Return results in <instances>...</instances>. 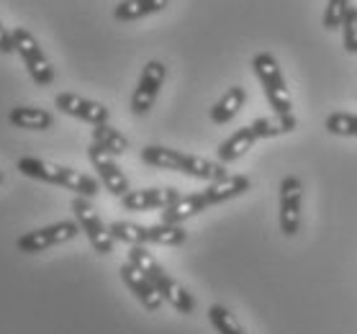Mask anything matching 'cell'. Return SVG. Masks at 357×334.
Wrapping results in <instances>:
<instances>
[{"instance_id":"6da1fadb","label":"cell","mask_w":357,"mask_h":334,"mask_svg":"<svg viewBox=\"0 0 357 334\" xmlns=\"http://www.w3.org/2000/svg\"><path fill=\"white\" fill-rule=\"evenodd\" d=\"M142 162L149 165V167H157V170L183 172L188 178L206 180V183H216V180H224L229 175L227 165L185 155V152H178V149L170 147H160V144H149V147L142 149Z\"/></svg>"},{"instance_id":"7a4b0ae2","label":"cell","mask_w":357,"mask_h":334,"mask_svg":"<svg viewBox=\"0 0 357 334\" xmlns=\"http://www.w3.org/2000/svg\"><path fill=\"white\" fill-rule=\"evenodd\" d=\"M16 167L24 172L26 178L41 180V183H49V185L67 188V190H73V193H77L82 198H93L100 190V183L96 178H90V175H85L80 170H73V167H62V165L39 160V157H21Z\"/></svg>"},{"instance_id":"3957f363","label":"cell","mask_w":357,"mask_h":334,"mask_svg":"<svg viewBox=\"0 0 357 334\" xmlns=\"http://www.w3.org/2000/svg\"><path fill=\"white\" fill-rule=\"evenodd\" d=\"M129 262L137 270H142V273L155 283V288L160 291V296L170 303L172 309L180 311V314H193L195 298L188 294L185 288H183V285H180L178 280H175V278H172L170 273H167V270L155 260V257H152V252H146V247H131Z\"/></svg>"},{"instance_id":"277c9868","label":"cell","mask_w":357,"mask_h":334,"mask_svg":"<svg viewBox=\"0 0 357 334\" xmlns=\"http://www.w3.org/2000/svg\"><path fill=\"white\" fill-rule=\"evenodd\" d=\"M111 236L116 242H126L131 247H144V245H160V247H178L188 239V231L175 224H155V227H142L134 221H114L108 227Z\"/></svg>"},{"instance_id":"5b68a950","label":"cell","mask_w":357,"mask_h":334,"mask_svg":"<svg viewBox=\"0 0 357 334\" xmlns=\"http://www.w3.org/2000/svg\"><path fill=\"white\" fill-rule=\"evenodd\" d=\"M252 70L257 75V80L262 82V90H265V98H268L273 114L278 119L293 116V100L288 88H285L283 70L278 65V59L270 52H260V54H255V59H252Z\"/></svg>"},{"instance_id":"8992f818","label":"cell","mask_w":357,"mask_h":334,"mask_svg":"<svg viewBox=\"0 0 357 334\" xmlns=\"http://www.w3.org/2000/svg\"><path fill=\"white\" fill-rule=\"evenodd\" d=\"M10 36H13V50H16V54L26 65L31 80L36 82V85H52V82H54V67H52L49 57L39 47L36 36H33L29 29H24V26L10 29Z\"/></svg>"},{"instance_id":"52a82bcc","label":"cell","mask_w":357,"mask_h":334,"mask_svg":"<svg viewBox=\"0 0 357 334\" xmlns=\"http://www.w3.org/2000/svg\"><path fill=\"white\" fill-rule=\"evenodd\" d=\"M73 211H75V221L80 224V231L88 236V242L93 245L98 255H111L114 252L116 239L111 236L108 227L103 224V219L98 216L96 206L90 204V198L77 196L73 201Z\"/></svg>"},{"instance_id":"ba28073f","label":"cell","mask_w":357,"mask_h":334,"mask_svg":"<svg viewBox=\"0 0 357 334\" xmlns=\"http://www.w3.org/2000/svg\"><path fill=\"white\" fill-rule=\"evenodd\" d=\"M77 234H80V224H77V221H57V224H49V227L26 231L24 236L16 239V247L26 255H36V252L49 250V247L65 245V242L75 239Z\"/></svg>"},{"instance_id":"9c48e42d","label":"cell","mask_w":357,"mask_h":334,"mask_svg":"<svg viewBox=\"0 0 357 334\" xmlns=\"http://www.w3.org/2000/svg\"><path fill=\"white\" fill-rule=\"evenodd\" d=\"M165 77H167V67H165L160 59L146 62L144 70H142V77H139V82H137V88H134V96H131V114L134 116L149 114V108L155 106L157 96H160V88H162Z\"/></svg>"},{"instance_id":"30bf717a","label":"cell","mask_w":357,"mask_h":334,"mask_svg":"<svg viewBox=\"0 0 357 334\" xmlns=\"http://www.w3.org/2000/svg\"><path fill=\"white\" fill-rule=\"evenodd\" d=\"M301 206H303V185L296 175H285L280 183V231L296 236L301 231Z\"/></svg>"},{"instance_id":"8fae6325","label":"cell","mask_w":357,"mask_h":334,"mask_svg":"<svg viewBox=\"0 0 357 334\" xmlns=\"http://www.w3.org/2000/svg\"><path fill=\"white\" fill-rule=\"evenodd\" d=\"M180 190L178 188H142V190H129L126 196L121 198V208L123 211H165L170 208L172 204L180 201Z\"/></svg>"},{"instance_id":"7c38bea8","label":"cell","mask_w":357,"mask_h":334,"mask_svg":"<svg viewBox=\"0 0 357 334\" xmlns=\"http://www.w3.org/2000/svg\"><path fill=\"white\" fill-rule=\"evenodd\" d=\"M88 160H90V165L96 167L98 178H100L103 188H106L111 196L123 198L126 193H129V190H131L129 178H126L121 167L114 162V155H108L106 149H100L98 144H90V147H88Z\"/></svg>"},{"instance_id":"4fadbf2b","label":"cell","mask_w":357,"mask_h":334,"mask_svg":"<svg viewBox=\"0 0 357 334\" xmlns=\"http://www.w3.org/2000/svg\"><path fill=\"white\" fill-rule=\"evenodd\" d=\"M54 106H57L62 114L73 116V119H80V121H85V123H93V126L108 123V119H111V111H108L103 103L82 98L77 93H59L57 98H54Z\"/></svg>"},{"instance_id":"5bb4252c","label":"cell","mask_w":357,"mask_h":334,"mask_svg":"<svg viewBox=\"0 0 357 334\" xmlns=\"http://www.w3.org/2000/svg\"><path fill=\"white\" fill-rule=\"evenodd\" d=\"M119 273H121L123 285L129 288L131 294H134V298H137V301L142 303L146 311H152V314H155V311L162 309L165 298L160 296V291L155 288V283H152V280H149L142 270H137L131 262H123Z\"/></svg>"},{"instance_id":"9a60e30c","label":"cell","mask_w":357,"mask_h":334,"mask_svg":"<svg viewBox=\"0 0 357 334\" xmlns=\"http://www.w3.org/2000/svg\"><path fill=\"white\" fill-rule=\"evenodd\" d=\"M252 188V180L247 175H227L224 180H216V183H208V188L203 190V196L208 201V206L224 204V201H231V198L242 196Z\"/></svg>"},{"instance_id":"2e32d148","label":"cell","mask_w":357,"mask_h":334,"mask_svg":"<svg viewBox=\"0 0 357 334\" xmlns=\"http://www.w3.org/2000/svg\"><path fill=\"white\" fill-rule=\"evenodd\" d=\"M257 142V134L252 126H242V129H236L234 134L229 139H224L216 149V155H219V162L221 165H231L236 160H242L247 152L252 149V144Z\"/></svg>"},{"instance_id":"e0dca14e","label":"cell","mask_w":357,"mask_h":334,"mask_svg":"<svg viewBox=\"0 0 357 334\" xmlns=\"http://www.w3.org/2000/svg\"><path fill=\"white\" fill-rule=\"evenodd\" d=\"M170 6V0H121L114 8V18L116 21H139V18H146L152 13H160Z\"/></svg>"},{"instance_id":"ac0fdd59","label":"cell","mask_w":357,"mask_h":334,"mask_svg":"<svg viewBox=\"0 0 357 334\" xmlns=\"http://www.w3.org/2000/svg\"><path fill=\"white\" fill-rule=\"evenodd\" d=\"M206 208H208V201H206V196H203V190L201 193H190V196L180 198L178 204H172L170 208H165L162 224H175V227H180L185 219L206 211Z\"/></svg>"},{"instance_id":"d6986e66","label":"cell","mask_w":357,"mask_h":334,"mask_svg":"<svg viewBox=\"0 0 357 334\" xmlns=\"http://www.w3.org/2000/svg\"><path fill=\"white\" fill-rule=\"evenodd\" d=\"M244 100H247V90L242 85H234V88H229L219 100H216V106L211 108V121L213 123H229L239 114V108L244 106Z\"/></svg>"},{"instance_id":"ffe728a7","label":"cell","mask_w":357,"mask_h":334,"mask_svg":"<svg viewBox=\"0 0 357 334\" xmlns=\"http://www.w3.org/2000/svg\"><path fill=\"white\" fill-rule=\"evenodd\" d=\"M8 119L18 129H31V131L52 129V123H54V116L49 114V111H41V108H31V106L10 108Z\"/></svg>"},{"instance_id":"44dd1931","label":"cell","mask_w":357,"mask_h":334,"mask_svg":"<svg viewBox=\"0 0 357 334\" xmlns=\"http://www.w3.org/2000/svg\"><path fill=\"white\" fill-rule=\"evenodd\" d=\"M93 144L106 149L108 155H123L129 149V139L111 123H100V126H93Z\"/></svg>"},{"instance_id":"7402d4cb","label":"cell","mask_w":357,"mask_h":334,"mask_svg":"<svg viewBox=\"0 0 357 334\" xmlns=\"http://www.w3.org/2000/svg\"><path fill=\"white\" fill-rule=\"evenodd\" d=\"M208 321H211V326L219 334H247L242 329V324L236 321L234 314H231L227 306H221V303L208 306Z\"/></svg>"},{"instance_id":"603a6c76","label":"cell","mask_w":357,"mask_h":334,"mask_svg":"<svg viewBox=\"0 0 357 334\" xmlns=\"http://www.w3.org/2000/svg\"><path fill=\"white\" fill-rule=\"evenodd\" d=\"M324 126L329 134H337V137H357V116L355 114H344V111L329 114L326 116Z\"/></svg>"},{"instance_id":"cb8c5ba5","label":"cell","mask_w":357,"mask_h":334,"mask_svg":"<svg viewBox=\"0 0 357 334\" xmlns=\"http://www.w3.org/2000/svg\"><path fill=\"white\" fill-rule=\"evenodd\" d=\"M349 10V0H326L324 8V29L334 31V29H342V21Z\"/></svg>"},{"instance_id":"d4e9b609","label":"cell","mask_w":357,"mask_h":334,"mask_svg":"<svg viewBox=\"0 0 357 334\" xmlns=\"http://www.w3.org/2000/svg\"><path fill=\"white\" fill-rule=\"evenodd\" d=\"M342 36H344V50L349 54H357V8L349 6L347 16L342 21Z\"/></svg>"},{"instance_id":"484cf974","label":"cell","mask_w":357,"mask_h":334,"mask_svg":"<svg viewBox=\"0 0 357 334\" xmlns=\"http://www.w3.org/2000/svg\"><path fill=\"white\" fill-rule=\"evenodd\" d=\"M250 126L255 129L257 139H273V137H280V134H285L278 119H275V121H273V119H257V121H252Z\"/></svg>"},{"instance_id":"4316f807","label":"cell","mask_w":357,"mask_h":334,"mask_svg":"<svg viewBox=\"0 0 357 334\" xmlns=\"http://www.w3.org/2000/svg\"><path fill=\"white\" fill-rule=\"evenodd\" d=\"M10 52H16L13 50V36L6 26L0 24V54H10Z\"/></svg>"},{"instance_id":"83f0119b","label":"cell","mask_w":357,"mask_h":334,"mask_svg":"<svg viewBox=\"0 0 357 334\" xmlns=\"http://www.w3.org/2000/svg\"><path fill=\"white\" fill-rule=\"evenodd\" d=\"M0 180H3V172H0Z\"/></svg>"}]
</instances>
